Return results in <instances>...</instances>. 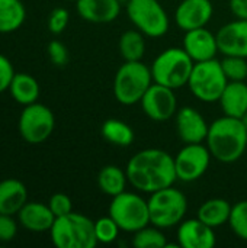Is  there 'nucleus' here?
Instances as JSON below:
<instances>
[{
	"mask_svg": "<svg viewBox=\"0 0 247 248\" xmlns=\"http://www.w3.org/2000/svg\"><path fill=\"white\" fill-rule=\"evenodd\" d=\"M128 183L138 192L153 193L173 186L178 180L175 157L160 148H146L135 153L127 163Z\"/></svg>",
	"mask_w": 247,
	"mask_h": 248,
	"instance_id": "f257e3e1",
	"label": "nucleus"
},
{
	"mask_svg": "<svg viewBox=\"0 0 247 248\" xmlns=\"http://www.w3.org/2000/svg\"><path fill=\"white\" fill-rule=\"evenodd\" d=\"M229 7L236 19L247 20V0H229Z\"/></svg>",
	"mask_w": 247,
	"mask_h": 248,
	"instance_id": "e433bc0d",
	"label": "nucleus"
},
{
	"mask_svg": "<svg viewBox=\"0 0 247 248\" xmlns=\"http://www.w3.org/2000/svg\"><path fill=\"white\" fill-rule=\"evenodd\" d=\"M121 232V228L114 221L112 217H102L95 221V234L98 238V243L100 244H112L118 240Z\"/></svg>",
	"mask_w": 247,
	"mask_h": 248,
	"instance_id": "7c9ffc66",
	"label": "nucleus"
},
{
	"mask_svg": "<svg viewBox=\"0 0 247 248\" xmlns=\"http://www.w3.org/2000/svg\"><path fill=\"white\" fill-rule=\"evenodd\" d=\"M146 36L138 29L125 31L118 41V49L124 61H141L146 54Z\"/></svg>",
	"mask_w": 247,
	"mask_h": 248,
	"instance_id": "a878e982",
	"label": "nucleus"
},
{
	"mask_svg": "<svg viewBox=\"0 0 247 248\" xmlns=\"http://www.w3.org/2000/svg\"><path fill=\"white\" fill-rule=\"evenodd\" d=\"M127 185H128L127 171L119 169L118 166H114V164L105 166L98 174V186L100 192L106 196L114 198L125 192Z\"/></svg>",
	"mask_w": 247,
	"mask_h": 248,
	"instance_id": "b1692460",
	"label": "nucleus"
},
{
	"mask_svg": "<svg viewBox=\"0 0 247 248\" xmlns=\"http://www.w3.org/2000/svg\"><path fill=\"white\" fill-rule=\"evenodd\" d=\"M214 6L211 0H182L175 10V22L183 32L204 28L213 19Z\"/></svg>",
	"mask_w": 247,
	"mask_h": 248,
	"instance_id": "4468645a",
	"label": "nucleus"
},
{
	"mask_svg": "<svg viewBox=\"0 0 247 248\" xmlns=\"http://www.w3.org/2000/svg\"><path fill=\"white\" fill-rule=\"evenodd\" d=\"M100 134L105 141L116 147H128L134 141V129L121 119H108L100 128Z\"/></svg>",
	"mask_w": 247,
	"mask_h": 248,
	"instance_id": "bb28decb",
	"label": "nucleus"
},
{
	"mask_svg": "<svg viewBox=\"0 0 247 248\" xmlns=\"http://www.w3.org/2000/svg\"><path fill=\"white\" fill-rule=\"evenodd\" d=\"M218 103L226 116L242 119V116L247 112L246 81H229Z\"/></svg>",
	"mask_w": 247,
	"mask_h": 248,
	"instance_id": "412c9836",
	"label": "nucleus"
},
{
	"mask_svg": "<svg viewBox=\"0 0 247 248\" xmlns=\"http://www.w3.org/2000/svg\"><path fill=\"white\" fill-rule=\"evenodd\" d=\"M194 64V60L183 48L172 46L163 49L150 65L153 83L170 87L173 90L182 89L188 84Z\"/></svg>",
	"mask_w": 247,
	"mask_h": 248,
	"instance_id": "39448f33",
	"label": "nucleus"
},
{
	"mask_svg": "<svg viewBox=\"0 0 247 248\" xmlns=\"http://www.w3.org/2000/svg\"><path fill=\"white\" fill-rule=\"evenodd\" d=\"M13 76H15V70L12 62L4 55L0 54V93L9 89Z\"/></svg>",
	"mask_w": 247,
	"mask_h": 248,
	"instance_id": "c9c22d12",
	"label": "nucleus"
},
{
	"mask_svg": "<svg viewBox=\"0 0 247 248\" xmlns=\"http://www.w3.org/2000/svg\"><path fill=\"white\" fill-rule=\"evenodd\" d=\"M242 122L245 124V126H246V129H247V112L243 115V116H242Z\"/></svg>",
	"mask_w": 247,
	"mask_h": 248,
	"instance_id": "4c0bfd02",
	"label": "nucleus"
},
{
	"mask_svg": "<svg viewBox=\"0 0 247 248\" xmlns=\"http://www.w3.org/2000/svg\"><path fill=\"white\" fill-rule=\"evenodd\" d=\"M220 62L229 81H246L247 58L234 57V55H223V60H220Z\"/></svg>",
	"mask_w": 247,
	"mask_h": 248,
	"instance_id": "c85d7f7f",
	"label": "nucleus"
},
{
	"mask_svg": "<svg viewBox=\"0 0 247 248\" xmlns=\"http://www.w3.org/2000/svg\"><path fill=\"white\" fill-rule=\"evenodd\" d=\"M132 246L135 248H166L169 247V243L163 230L150 224L134 232Z\"/></svg>",
	"mask_w": 247,
	"mask_h": 248,
	"instance_id": "cd10ccee",
	"label": "nucleus"
},
{
	"mask_svg": "<svg viewBox=\"0 0 247 248\" xmlns=\"http://www.w3.org/2000/svg\"><path fill=\"white\" fill-rule=\"evenodd\" d=\"M28 202V190L25 185L16 179L0 182V214L16 215Z\"/></svg>",
	"mask_w": 247,
	"mask_h": 248,
	"instance_id": "aec40b11",
	"label": "nucleus"
},
{
	"mask_svg": "<svg viewBox=\"0 0 247 248\" xmlns=\"http://www.w3.org/2000/svg\"><path fill=\"white\" fill-rule=\"evenodd\" d=\"M213 158L220 163H236L243 157L247 148V129L240 118H217L210 124L205 140Z\"/></svg>",
	"mask_w": 247,
	"mask_h": 248,
	"instance_id": "f03ea898",
	"label": "nucleus"
},
{
	"mask_svg": "<svg viewBox=\"0 0 247 248\" xmlns=\"http://www.w3.org/2000/svg\"><path fill=\"white\" fill-rule=\"evenodd\" d=\"M49 234L57 248H95L99 244L95 221L77 212L55 218Z\"/></svg>",
	"mask_w": 247,
	"mask_h": 248,
	"instance_id": "7ed1b4c3",
	"label": "nucleus"
},
{
	"mask_svg": "<svg viewBox=\"0 0 247 248\" xmlns=\"http://www.w3.org/2000/svg\"><path fill=\"white\" fill-rule=\"evenodd\" d=\"M82 19L90 23H111L121 15V0H76Z\"/></svg>",
	"mask_w": 247,
	"mask_h": 248,
	"instance_id": "a211bd4d",
	"label": "nucleus"
},
{
	"mask_svg": "<svg viewBox=\"0 0 247 248\" xmlns=\"http://www.w3.org/2000/svg\"><path fill=\"white\" fill-rule=\"evenodd\" d=\"M12 217L13 215L0 214V241L3 243H9L16 237L17 225Z\"/></svg>",
	"mask_w": 247,
	"mask_h": 248,
	"instance_id": "f704fd0d",
	"label": "nucleus"
},
{
	"mask_svg": "<svg viewBox=\"0 0 247 248\" xmlns=\"http://www.w3.org/2000/svg\"><path fill=\"white\" fill-rule=\"evenodd\" d=\"M175 126L183 144L205 142L210 129V124L204 115L192 106H183L178 109L175 115Z\"/></svg>",
	"mask_w": 247,
	"mask_h": 248,
	"instance_id": "ddd939ff",
	"label": "nucleus"
},
{
	"mask_svg": "<svg viewBox=\"0 0 247 248\" xmlns=\"http://www.w3.org/2000/svg\"><path fill=\"white\" fill-rule=\"evenodd\" d=\"M130 22L147 38H162L169 32L170 19L159 0H127Z\"/></svg>",
	"mask_w": 247,
	"mask_h": 248,
	"instance_id": "1a4fd4ad",
	"label": "nucleus"
},
{
	"mask_svg": "<svg viewBox=\"0 0 247 248\" xmlns=\"http://www.w3.org/2000/svg\"><path fill=\"white\" fill-rule=\"evenodd\" d=\"M70 1H71V0H70ZM73 1H76V0H73Z\"/></svg>",
	"mask_w": 247,
	"mask_h": 248,
	"instance_id": "58836bf2",
	"label": "nucleus"
},
{
	"mask_svg": "<svg viewBox=\"0 0 247 248\" xmlns=\"http://www.w3.org/2000/svg\"><path fill=\"white\" fill-rule=\"evenodd\" d=\"M109 217L118 224L121 231L134 234L150 225L148 202L135 192H122L112 198L108 209Z\"/></svg>",
	"mask_w": 247,
	"mask_h": 248,
	"instance_id": "6e6552de",
	"label": "nucleus"
},
{
	"mask_svg": "<svg viewBox=\"0 0 247 248\" xmlns=\"http://www.w3.org/2000/svg\"><path fill=\"white\" fill-rule=\"evenodd\" d=\"M176 238L178 246L182 248H214L217 244L214 228L198 218L183 219L178 225Z\"/></svg>",
	"mask_w": 247,
	"mask_h": 248,
	"instance_id": "dca6fc26",
	"label": "nucleus"
},
{
	"mask_svg": "<svg viewBox=\"0 0 247 248\" xmlns=\"http://www.w3.org/2000/svg\"><path fill=\"white\" fill-rule=\"evenodd\" d=\"M182 48L194 60V62L208 61L217 57L220 52L217 35L208 28H197L186 31L182 41Z\"/></svg>",
	"mask_w": 247,
	"mask_h": 248,
	"instance_id": "2eb2a0df",
	"label": "nucleus"
},
{
	"mask_svg": "<svg viewBox=\"0 0 247 248\" xmlns=\"http://www.w3.org/2000/svg\"><path fill=\"white\" fill-rule=\"evenodd\" d=\"M55 128L52 110L41 103L26 105L19 118V132L29 144H41L47 141Z\"/></svg>",
	"mask_w": 247,
	"mask_h": 248,
	"instance_id": "9d476101",
	"label": "nucleus"
},
{
	"mask_svg": "<svg viewBox=\"0 0 247 248\" xmlns=\"http://www.w3.org/2000/svg\"><path fill=\"white\" fill-rule=\"evenodd\" d=\"M9 92L17 103L26 106V105L35 103L38 100L39 84L31 74L15 73L12 83L9 86Z\"/></svg>",
	"mask_w": 247,
	"mask_h": 248,
	"instance_id": "5701e85b",
	"label": "nucleus"
},
{
	"mask_svg": "<svg viewBox=\"0 0 247 248\" xmlns=\"http://www.w3.org/2000/svg\"><path fill=\"white\" fill-rule=\"evenodd\" d=\"M70 20V15L64 7H57L49 13L48 17V29L54 35H60L61 32L66 31L67 25Z\"/></svg>",
	"mask_w": 247,
	"mask_h": 248,
	"instance_id": "2f4dec72",
	"label": "nucleus"
},
{
	"mask_svg": "<svg viewBox=\"0 0 247 248\" xmlns=\"http://www.w3.org/2000/svg\"><path fill=\"white\" fill-rule=\"evenodd\" d=\"M231 208L233 205H230L229 201L223 198H213L202 202V205L198 208L197 218L215 230L224 224H229Z\"/></svg>",
	"mask_w": 247,
	"mask_h": 248,
	"instance_id": "4be33fe9",
	"label": "nucleus"
},
{
	"mask_svg": "<svg viewBox=\"0 0 247 248\" xmlns=\"http://www.w3.org/2000/svg\"><path fill=\"white\" fill-rule=\"evenodd\" d=\"M147 202L150 224L162 230H169L179 225L188 212V199L185 193L178 190L175 186L150 193Z\"/></svg>",
	"mask_w": 247,
	"mask_h": 248,
	"instance_id": "423d86ee",
	"label": "nucleus"
},
{
	"mask_svg": "<svg viewBox=\"0 0 247 248\" xmlns=\"http://www.w3.org/2000/svg\"><path fill=\"white\" fill-rule=\"evenodd\" d=\"M151 84L153 76L148 65L143 61H125L114 77V97L124 106H132L140 103Z\"/></svg>",
	"mask_w": 247,
	"mask_h": 248,
	"instance_id": "20e7f679",
	"label": "nucleus"
},
{
	"mask_svg": "<svg viewBox=\"0 0 247 248\" xmlns=\"http://www.w3.org/2000/svg\"><path fill=\"white\" fill-rule=\"evenodd\" d=\"M141 109L147 118L154 122H165L175 118L178 112V99L175 90L157 83H153L143 99L140 100Z\"/></svg>",
	"mask_w": 247,
	"mask_h": 248,
	"instance_id": "f8f14e48",
	"label": "nucleus"
},
{
	"mask_svg": "<svg viewBox=\"0 0 247 248\" xmlns=\"http://www.w3.org/2000/svg\"><path fill=\"white\" fill-rule=\"evenodd\" d=\"M215 35L223 55L247 58V20L234 19L223 25Z\"/></svg>",
	"mask_w": 247,
	"mask_h": 248,
	"instance_id": "f3484780",
	"label": "nucleus"
},
{
	"mask_svg": "<svg viewBox=\"0 0 247 248\" xmlns=\"http://www.w3.org/2000/svg\"><path fill=\"white\" fill-rule=\"evenodd\" d=\"M17 215L20 225L33 232L49 231L55 221V215L51 212L49 206L41 202H26Z\"/></svg>",
	"mask_w": 247,
	"mask_h": 248,
	"instance_id": "6ab92c4d",
	"label": "nucleus"
},
{
	"mask_svg": "<svg viewBox=\"0 0 247 248\" xmlns=\"http://www.w3.org/2000/svg\"><path fill=\"white\" fill-rule=\"evenodd\" d=\"M25 17L26 10L20 0H0V33L17 31Z\"/></svg>",
	"mask_w": 247,
	"mask_h": 248,
	"instance_id": "393cba45",
	"label": "nucleus"
},
{
	"mask_svg": "<svg viewBox=\"0 0 247 248\" xmlns=\"http://www.w3.org/2000/svg\"><path fill=\"white\" fill-rule=\"evenodd\" d=\"M48 57L51 60V62L54 65H58V67H63L67 64L68 61V51L66 48V45L60 41H51L48 44Z\"/></svg>",
	"mask_w": 247,
	"mask_h": 248,
	"instance_id": "72a5a7b5",
	"label": "nucleus"
},
{
	"mask_svg": "<svg viewBox=\"0 0 247 248\" xmlns=\"http://www.w3.org/2000/svg\"><path fill=\"white\" fill-rule=\"evenodd\" d=\"M48 206H49L51 212L55 215V218L64 217V215H68L70 212H73V202L64 193L52 195L48 201Z\"/></svg>",
	"mask_w": 247,
	"mask_h": 248,
	"instance_id": "473e14b6",
	"label": "nucleus"
},
{
	"mask_svg": "<svg viewBox=\"0 0 247 248\" xmlns=\"http://www.w3.org/2000/svg\"><path fill=\"white\" fill-rule=\"evenodd\" d=\"M229 78L226 77L221 62L217 58L195 62L191 77L188 80V87L194 97L204 103H215L220 100Z\"/></svg>",
	"mask_w": 247,
	"mask_h": 248,
	"instance_id": "0eeeda50",
	"label": "nucleus"
},
{
	"mask_svg": "<svg viewBox=\"0 0 247 248\" xmlns=\"http://www.w3.org/2000/svg\"><path fill=\"white\" fill-rule=\"evenodd\" d=\"M211 153L207 145L185 144L175 155V167L178 180L183 183H192L199 180L211 164Z\"/></svg>",
	"mask_w": 247,
	"mask_h": 248,
	"instance_id": "9b49d317",
	"label": "nucleus"
},
{
	"mask_svg": "<svg viewBox=\"0 0 247 248\" xmlns=\"http://www.w3.org/2000/svg\"><path fill=\"white\" fill-rule=\"evenodd\" d=\"M229 227L237 238L247 241V201H240L233 205Z\"/></svg>",
	"mask_w": 247,
	"mask_h": 248,
	"instance_id": "c756f323",
	"label": "nucleus"
}]
</instances>
